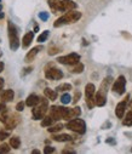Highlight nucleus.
I'll return each mask as SVG.
<instances>
[{
    "mask_svg": "<svg viewBox=\"0 0 132 154\" xmlns=\"http://www.w3.org/2000/svg\"><path fill=\"white\" fill-rule=\"evenodd\" d=\"M112 80H113L112 76H107V78L102 82L98 92L95 95L96 106L103 107V106L106 104V102H107V92H108V89H109V86H110V84H112Z\"/></svg>",
    "mask_w": 132,
    "mask_h": 154,
    "instance_id": "1",
    "label": "nucleus"
},
{
    "mask_svg": "<svg viewBox=\"0 0 132 154\" xmlns=\"http://www.w3.org/2000/svg\"><path fill=\"white\" fill-rule=\"evenodd\" d=\"M80 18H81V12L70 10V11H67L66 15H63L62 17H60V18L54 23V27L57 28V27H62V26H66V24L75 23V22H78Z\"/></svg>",
    "mask_w": 132,
    "mask_h": 154,
    "instance_id": "2",
    "label": "nucleus"
},
{
    "mask_svg": "<svg viewBox=\"0 0 132 154\" xmlns=\"http://www.w3.org/2000/svg\"><path fill=\"white\" fill-rule=\"evenodd\" d=\"M8 32H9V40H10V49L12 51H16L20 48V38H18V30L16 26L10 21L8 23Z\"/></svg>",
    "mask_w": 132,
    "mask_h": 154,
    "instance_id": "3",
    "label": "nucleus"
},
{
    "mask_svg": "<svg viewBox=\"0 0 132 154\" xmlns=\"http://www.w3.org/2000/svg\"><path fill=\"white\" fill-rule=\"evenodd\" d=\"M48 109H49V98H48V100L40 98L39 103L34 107V109H33V112H32V113H33L34 120H40V119H42L44 117H45Z\"/></svg>",
    "mask_w": 132,
    "mask_h": 154,
    "instance_id": "4",
    "label": "nucleus"
},
{
    "mask_svg": "<svg viewBox=\"0 0 132 154\" xmlns=\"http://www.w3.org/2000/svg\"><path fill=\"white\" fill-rule=\"evenodd\" d=\"M66 126H67V129H69L70 131H74V132L80 134V135L85 134V131H86V123H85L82 119H75V118H74V119L69 120Z\"/></svg>",
    "mask_w": 132,
    "mask_h": 154,
    "instance_id": "5",
    "label": "nucleus"
},
{
    "mask_svg": "<svg viewBox=\"0 0 132 154\" xmlns=\"http://www.w3.org/2000/svg\"><path fill=\"white\" fill-rule=\"evenodd\" d=\"M95 91L96 88L94 84L89 83L85 86V96H86V104L89 107V109H92L96 106V101H95Z\"/></svg>",
    "mask_w": 132,
    "mask_h": 154,
    "instance_id": "6",
    "label": "nucleus"
},
{
    "mask_svg": "<svg viewBox=\"0 0 132 154\" xmlns=\"http://www.w3.org/2000/svg\"><path fill=\"white\" fill-rule=\"evenodd\" d=\"M69 108L66 107H60V106H54L50 109V115L55 119V120H60V119H67Z\"/></svg>",
    "mask_w": 132,
    "mask_h": 154,
    "instance_id": "7",
    "label": "nucleus"
},
{
    "mask_svg": "<svg viewBox=\"0 0 132 154\" xmlns=\"http://www.w3.org/2000/svg\"><path fill=\"white\" fill-rule=\"evenodd\" d=\"M80 61V55L79 54H69L66 56H61L57 58V62L61 64H66V66H75L76 63H79Z\"/></svg>",
    "mask_w": 132,
    "mask_h": 154,
    "instance_id": "8",
    "label": "nucleus"
},
{
    "mask_svg": "<svg viewBox=\"0 0 132 154\" xmlns=\"http://www.w3.org/2000/svg\"><path fill=\"white\" fill-rule=\"evenodd\" d=\"M125 89H126V79L124 75H120L119 78L115 80V83L113 84V92L118 94V95H122L125 92Z\"/></svg>",
    "mask_w": 132,
    "mask_h": 154,
    "instance_id": "9",
    "label": "nucleus"
},
{
    "mask_svg": "<svg viewBox=\"0 0 132 154\" xmlns=\"http://www.w3.org/2000/svg\"><path fill=\"white\" fill-rule=\"evenodd\" d=\"M45 76L49 80H60L63 78V72L58 68H50L45 70Z\"/></svg>",
    "mask_w": 132,
    "mask_h": 154,
    "instance_id": "10",
    "label": "nucleus"
},
{
    "mask_svg": "<svg viewBox=\"0 0 132 154\" xmlns=\"http://www.w3.org/2000/svg\"><path fill=\"white\" fill-rule=\"evenodd\" d=\"M128 98L130 96H127L124 101H121L120 103H118L116 108H115V115L119 118V119H122L124 115H125V110H126V106H127V102H128Z\"/></svg>",
    "mask_w": 132,
    "mask_h": 154,
    "instance_id": "11",
    "label": "nucleus"
},
{
    "mask_svg": "<svg viewBox=\"0 0 132 154\" xmlns=\"http://www.w3.org/2000/svg\"><path fill=\"white\" fill-rule=\"evenodd\" d=\"M18 123H20L18 115L17 114H11L9 117V119L6 120V123H5V129L6 130H14L18 125Z\"/></svg>",
    "mask_w": 132,
    "mask_h": 154,
    "instance_id": "12",
    "label": "nucleus"
},
{
    "mask_svg": "<svg viewBox=\"0 0 132 154\" xmlns=\"http://www.w3.org/2000/svg\"><path fill=\"white\" fill-rule=\"evenodd\" d=\"M76 4L72 0H61V5H60V11H70L76 9Z\"/></svg>",
    "mask_w": 132,
    "mask_h": 154,
    "instance_id": "13",
    "label": "nucleus"
},
{
    "mask_svg": "<svg viewBox=\"0 0 132 154\" xmlns=\"http://www.w3.org/2000/svg\"><path fill=\"white\" fill-rule=\"evenodd\" d=\"M42 50V46L41 45H38V46H35V48H33L27 55H26V58H24V61L27 62V63H29V62H32L35 57H36V55L40 52Z\"/></svg>",
    "mask_w": 132,
    "mask_h": 154,
    "instance_id": "14",
    "label": "nucleus"
},
{
    "mask_svg": "<svg viewBox=\"0 0 132 154\" xmlns=\"http://www.w3.org/2000/svg\"><path fill=\"white\" fill-rule=\"evenodd\" d=\"M33 39H34V32H28L27 34H24L23 39H22V48L27 49L30 45V43L33 42Z\"/></svg>",
    "mask_w": 132,
    "mask_h": 154,
    "instance_id": "15",
    "label": "nucleus"
},
{
    "mask_svg": "<svg viewBox=\"0 0 132 154\" xmlns=\"http://www.w3.org/2000/svg\"><path fill=\"white\" fill-rule=\"evenodd\" d=\"M39 101H40V97H39L38 95H35V94H32V95H29V96L27 97L26 104H27L28 107H35V106L39 103Z\"/></svg>",
    "mask_w": 132,
    "mask_h": 154,
    "instance_id": "16",
    "label": "nucleus"
},
{
    "mask_svg": "<svg viewBox=\"0 0 132 154\" xmlns=\"http://www.w3.org/2000/svg\"><path fill=\"white\" fill-rule=\"evenodd\" d=\"M81 114V109L75 107V108H69V112H68V115H67V119L66 120H72L76 117H79V115Z\"/></svg>",
    "mask_w": 132,
    "mask_h": 154,
    "instance_id": "17",
    "label": "nucleus"
},
{
    "mask_svg": "<svg viewBox=\"0 0 132 154\" xmlns=\"http://www.w3.org/2000/svg\"><path fill=\"white\" fill-rule=\"evenodd\" d=\"M44 95H45V97L49 98L50 101H55L57 98V90H52V89L46 88L44 90Z\"/></svg>",
    "mask_w": 132,
    "mask_h": 154,
    "instance_id": "18",
    "label": "nucleus"
},
{
    "mask_svg": "<svg viewBox=\"0 0 132 154\" xmlns=\"http://www.w3.org/2000/svg\"><path fill=\"white\" fill-rule=\"evenodd\" d=\"M14 96H15V92L12 90H5L3 94H2V100L4 102H10L14 100Z\"/></svg>",
    "mask_w": 132,
    "mask_h": 154,
    "instance_id": "19",
    "label": "nucleus"
},
{
    "mask_svg": "<svg viewBox=\"0 0 132 154\" xmlns=\"http://www.w3.org/2000/svg\"><path fill=\"white\" fill-rule=\"evenodd\" d=\"M52 138L57 142H68V141H72L73 137L70 135H67V134H61V135H55Z\"/></svg>",
    "mask_w": 132,
    "mask_h": 154,
    "instance_id": "20",
    "label": "nucleus"
},
{
    "mask_svg": "<svg viewBox=\"0 0 132 154\" xmlns=\"http://www.w3.org/2000/svg\"><path fill=\"white\" fill-rule=\"evenodd\" d=\"M49 6L55 11V12H60V5H61V0H48Z\"/></svg>",
    "mask_w": 132,
    "mask_h": 154,
    "instance_id": "21",
    "label": "nucleus"
},
{
    "mask_svg": "<svg viewBox=\"0 0 132 154\" xmlns=\"http://www.w3.org/2000/svg\"><path fill=\"white\" fill-rule=\"evenodd\" d=\"M10 146H11V148H14V149H18L20 146H21V140H20L17 136H12V137L10 138Z\"/></svg>",
    "mask_w": 132,
    "mask_h": 154,
    "instance_id": "22",
    "label": "nucleus"
},
{
    "mask_svg": "<svg viewBox=\"0 0 132 154\" xmlns=\"http://www.w3.org/2000/svg\"><path fill=\"white\" fill-rule=\"evenodd\" d=\"M55 122V119L51 117V115H49V117H44L42 118V122H41V126L44 128H49L52 125V123Z\"/></svg>",
    "mask_w": 132,
    "mask_h": 154,
    "instance_id": "23",
    "label": "nucleus"
},
{
    "mask_svg": "<svg viewBox=\"0 0 132 154\" xmlns=\"http://www.w3.org/2000/svg\"><path fill=\"white\" fill-rule=\"evenodd\" d=\"M122 124H124L125 126H132V109L126 114V117H125Z\"/></svg>",
    "mask_w": 132,
    "mask_h": 154,
    "instance_id": "24",
    "label": "nucleus"
},
{
    "mask_svg": "<svg viewBox=\"0 0 132 154\" xmlns=\"http://www.w3.org/2000/svg\"><path fill=\"white\" fill-rule=\"evenodd\" d=\"M50 35V32L49 30H44L39 36H38V42L39 43H44V42H46L48 40V38Z\"/></svg>",
    "mask_w": 132,
    "mask_h": 154,
    "instance_id": "25",
    "label": "nucleus"
},
{
    "mask_svg": "<svg viewBox=\"0 0 132 154\" xmlns=\"http://www.w3.org/2000/svg\"><path fill=\"white\" fill-rule=\"evenodd\" d=\"M56 90H57V91H61V92L69 91V90H72V85L68 84V83H66V84H61V85H58V86L56 88Z\"/></svg>",
    "mask_w": 132,
    "mask_h": 154,
    "instance_id": "26",
    "label": "nucleus"
},
{
    "mask_svg": "<svg viewBox=\"0 0 132 154\" xmlns=\"http://www.w3.org/2000/svg\"><path fill=\"white\" fill-rule=\"evenodd\" d=\"M9 117H10V114H9V112H8V109H5V110H3L2 113H0V122L2 123H6V120L9 119Z\"/></svg>",
    "mask_w": 132,
    "mask_h": 154,
    "instance_id": "27",
    "label": "nucleus"
},
{
    "mask_svg": "<svg viewBox=\"0 0 132 154\" xmlns=\"http://www.w3.org/2000/svg\"><path fill=\"white\" fill-rule=\"evenodd\" d=\"M70 100H72V97H70L69 94H63L62 97H61V102H62L63 104H68V103H70Z\"/></svg>",
    "mask_w": 132,
    "mask_h": 154,
    "instance_id": "28",
    "label": "nucleus"
},
{
    "mask_svg": "<svg viewBox=\"0 0 132 154\" xmlns=\"http://www.w3.org/2000/svg\"><path fill=\"white\" fill-rule=\"evenodd\" d=\"M63 129V125L62 124H58V125H55V126H49V132H57V131H61Z\"/></svg>",
    "mask_w": 132,
    "mask_h": 154,
    "instance_id": "29",
    "label": "nucleus"
},
{
    "mask_svg": "<svg viewBox=\"0 0 132 154\" xmlns=\"http://www.w3.org/2000/svg\"><path fill=\"white\" fill-rule=\"evenodd\" d=\"M11 146H9V144H6V143H3V144H0V153L2 154H5V153H9L10 152V148Z\"/></svg>",
    "mask_w": 132,
    "mask_h": 154,
    "instance_id": "30",
    "label": "nucleus"
},
{
    "mask_svg": "<svg viewBox=\"0 0 132 154\" xmlns=\"http://www.w3.org/2000/svg\"><path fill=\"white\" fill-rule=\"evenodd\" d=\"M84 72V64L82 63H76L75 67L73 68V73H82Z\"/></svg>",
    "mask_w": 132,
    "mask_h": 154,
    "instance_id": "31",
    "label": "nucleus"
},
{
    "mask_svg": "<svg viewBox=\"0 0 132 154\" xmlns=\"http://www.w3.org/2000/svg\"><path fill=\"white\" fill-rule=\"evenodd\" d=\"M39 18L42 21H48L49 20V14L48 12H40L39 14Z\"/></svg>",
    "mask_w": 132,
    "mask_h": 154,
    "instance_id": "32",
    "label": "nucleus"
},
{
    "mask_svg": "<svg viewBox=\"0 0 132 154\" xmlns=\"http://www.w3.org/2000/svg\"><path fill=\"white\" fill-rule=\"evenodd\" d=\"M8 137H9V132L0 130V141H4V140H5V138H8Z\"/></svg>",
    "mask_w": 132,
    "mask_h": 154,
    "instance_id": "33",
    "label": "nucleus"
},
{
    "mask_svg": "<svg viewBox=\"0 0 132 154\" xmlns=\"http://www.w3.org/2000/svg\"><path fill=\"white\" fill-rule=\"evenodd\" d=\"M24 104H26L24 102H18L17 106H16V110H17V112H22L23 108H24Z\"/></svg>",
    "mask_w": 132,
    "mask_h": 154,
    "instance_id": "34",
    "label": "nucleus"
},
{
    "mask_svg": "<svg viewBox=\"0 0 132 154\" xmlns=\"http://www.w3.org/2000/svg\"><path fill=\"white\" fill-rule=\"evenodd\" d=\"M54 152H55V148H54V147H50V146L45 147V149H44V153H46V154H49V153H54Z\"/></svg>",
    "mask_w": 132,
    "mask_h": 154,
    "instance_id": "35",
    "label": "nucleus"
},
{
    "mask_svg": "<svg viewBox=\"0 0 132 154\" xmlns=\"http://www.w3.org/2000/svg\"><path fill=\"white\" fill-rule=\"evenodd\" d=\"M79 98H80V92H75V96H74V103L78 102Z\"/></svg>",
    "mask_w": 132,
    "mask_h": 154,
    "instance_id": "36",
    "label": "nucleus"
},
{
    "mask_svg": "<svg viewBox=\"0 0 132 154\" xmlns=\"http://www.w3.org/2000/svg\"><path fill=\"white\" fill-rule=\"evenodd\" d=\"M5 109H6V107H5V104H4V103L0 104V113H2L3 110H5Z\"/></svg>",
    "mask_w": 132,
    "mask_h": 154,
    "instance_id": "37",
    "label": "nucleus"
},
{
    "mask_svg": "<svg viewBox=\"0 0 132 154\" xmlns=\"http://www.w3.org/2000/svg\"><path fill=\"white\" fill-rule=\"evenodd\" d=\"M3 86H4V79H3V78H0V90L3 89Z\"/></svg>",
    "mask_w": 132,
    "mask_h": 154,
    "instance_id": "38",
    "label": "nucleus"
},
{
    "mask_svg": "<svg viewBox=\"0 0 132 154\" xmlns=\"http://www.w3.org/2000/svg\"><path fill=\"white\" fill-rule=\"evenodd\" d=\"M32 69H33L32 67H29V68H26V69H24V74H27V73H29V72H32Z\"/></svg>",
    "mask_w": 132,
    "mask_h": 154,
    "instance_id": "39",
    "label": "nucleus"
},
{
    "mask_svg": "<svg viewBox=\"0 0 132 154\" xmlns=\"http://www.w3.org/2000/svg\"><path fill=\"white\" fill-rule=\"evenodd\" d=\"M3 69H4V63H3V62H0V73L3 72Z\"/></svg>",
    "mask_w": 132,
    "mask_h": 154,
    "instance_id": "40",
    "label": "nucleus"
},
{
    "mask_svg": "<svg viewBox=\"0 0 132 154\" xmlns=\"http://www.w3.org/2000/svg\"><path fill=\"white\" fill-rule=\"evenodd\" d=\"M107 143H112V144H114L115 141H113V140H107Z\"/></svg>",
    "mask_w": 132,
    "mask_h": 154,
    "instance_id": "41",
    "label": "nucleus"
},
{
    "mask_svg": "<svg viewBox=\"0 0 132 154\" xmlns=\"http://www.w3.org/2000/svg\"><path fill=\"white\" fill-rule=\"evenodd\" d=\"M32 154H40V152H39V150H36V149H34V150L32 152Z\"/></svg>",
    "mask_w": 132,
    "mask_h": 154,
    "instance_id": "42",
    "label": "nucleus"
},
{
    "mask_svg": "<svg viewBox=\"0 0 132 154\" xmlns=\"http://www.w3.org/2000/svg\"><path fill=\"white\" fill-rule=\"evenodd\" d=\"M4 17V14L3 12H0V18H3Z\"/></svg>",
    "mask_w": 132,
    "mask_h": 154,
    "instance_id": "43",
    "label": "nucleus"
},
{
    "mask_svg": "<svg viewBox=\"0 0 132 154\" xmlns=\"http://www.w3.org/2000/svg\"><path fill=\"white\" fill-rule=\"evenodd\" d=\"M2 55H3V52H2V50H0V57H2Z\"/></svg>",
    "mask_w": 132,
    "mask_h": 154,
    "instance_id": "44",
    "label": "nucleus"
},
{
    "mask_svg": "<svg viewBox=\"0 0 132 154\" xmlns=\"http://www.w3.org/2000/svg\"><path fill=\"white\" fill-rule=\"evenodd\" d=\"M131 108H132V102H131Z\"/></svg>",
    "mask_w": 132,
    "mask_h": 154,
    "instance_id": "45",
    "label": "nucleus"
}]
</instances>
